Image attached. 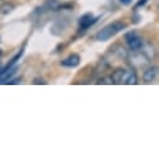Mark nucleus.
Returning a JSON list of instances; mask_svg holds the SVG:
<instances>
[{
    "label": "nucleus",
    "mask_w": 159,
    "mask_h": 159,
    "mask_svg": "<svg viewBox=\"0 0 159 159\" xmlns=\"http://www.w3.org/2000/svg\"><path fill=\"white\" fill-rule=\"evenodd\" d=\"M79 63H80V57L78 54H71L61 61V65L65 68H75L79 65Z\"/></svg>",
    "instance_id": "6"
},
{
    "label": "nucleus",
    "mask_w": 159,
    "mask_h": 159,
    "mask_svg": "<svg viewBox=\"0 0 159 159\" xmlns=\"http://www.w3.org/2000/svg\"><path fill=\"white\" fill-rule=\"evenodd\" d=\"M157 75H158V66H150L143 73V80L145 83H152L155 80Z\"/></svg>",
    "instance_id": "5"
},
{
    "label": "nucleus",
    "mask_w": 159,
    "mask_h": 159,
    "mask_svg": "<svg viewBox=\"0 0 159 159\" xmlns=\"http://www.w3.org/2000/svg\"><path fill=\"white\" fill-rule=\"evenodd\" d=\"M125 26L127 25L123 21H119V20L113 21V23L105 25L100 31H98L95 38H97V40H99V42H107V40H109L110 38H113L114 35H116L119 31L124 30Z\"/></svg>",
    "instance_id": "2"
},
{
    "label": "nucleus",
    "mask_w": 159,
    "mask_h": 159,
    "mask_svg": "<svg viewBox=\"0 0 159 159\" xmlns=\"http://www.w3.org/2000/svg\"><path fill=\"white\" fill-rule=\"evenodd\" d=\"M98 20V18H94V15L92 13H87L84 15H82L79 18L78 23H79V30L80 31H85L88 30L90 26H93L95 24V21Z\"/></svg>",
    "instance_id": "4"
},
{
    "label": "nucleus",
    "mask_w": 159,
    "mask_h": 159,
    "mask_svg": "<svg viewBox=\"0 0 159 159\" xmlns=\"http://www.w3.org/2000/svg\"><path fill=\"white\" fill-rule=\"evenodd\" d=\"M111 83L114 84H137V74L134 69H124V68H116L111 75Z\"/></svg>",
    "instance_id": "1"
},
{
    "label": "nucleus",
    "mask_w": 159,
    "mask_h": 159,
    "mask_svg": "<svg viewBox=\"0 0 159 159\" xmlns=\"http://www.w3.org/2000/svg\"><path fill=\"white\" fill-rule=\"evenodd\" d=\"M119 2H120L122 4H124V5H129L133 2V0H119Z\"/></svg>",
    "instance_id": "8"
},
{
    "label": "nucleus",
    "mask_w": 159,
    "mask_h": 159,
    "mask_svg": "<svg viewBox=\"0 0 159 159\" xmlns=\"http://www.w3.org/2000/svg\"><path fill=\"white\" fill-rule=\"evenodd\" d=\"M2 54H3V52H2V50H0V55H2Z\"/></svg>",
    "instance_id": "11"
},
{
    "label": "nucleus",
    "mask_w": 159,
    "mask_h": 159,
    "mask_svg": "<svg viewBox=\"0 0 159 159\" xmlns=\"http://www.w3.org/2000/svg\"><path fill=\"white\" fill-rule=\"evenodd\" d=\"M125 42H127L129 49L133 52H139L143 48V39L134 30L125 34Z\"/></svg>",
    "instance_id": "3"
},
{
    "label": "nucleus",
    "mask_w": 159,
    "mask_h": 159,
    "mask_svg": "<svg viewBox=\"0 0 159 159\" xmlns=\"http://www.w3.org/2000/svg\"><path fill=\"white\" fill-rule=\"evenodd\" d=\"M0 69H2V68H0Z\"/></svg>",
    "instance_id": "12"
},
{
    "label": "nucleus",
    "mask_w": 159,
    "mask_h": 159,
    "mask_svg": "<svg viewBox=\"0 0 159 159\" xmlns=\"http://www.w3.org/2000/svg\"><path fill=\"white\" fill-rule=\"evenodd\" d=\"M148 2V0H139V3L137 4V7H140V5H144L145 3Z\"/></svg>",
    "instance_id": "10"
},
{
    "label": "nucleus",
    "mask_w": 159,
    "mask_h": 159,
    "mask_svg": "<svg viewBox=\"0 0 159 159\" xmlns=\"http://www.w3.org/2000/svg\"><path fill=\"white\" fill-rule=\"evenodd\" d=\"M34 83H35V84H45V82L43 80V79H42V80H40V79H35Z\"/></svg>",
    "instance_id": "9"
},
{
    "label": "nucleus",
    "mask_w": 159,
    "mask_h": 159,
    "mask_svg": "<svg viewBox=\"0 0 159 159\" xmlns=\"http://www.w3.org/2000/svg\"><path fill=\"white\" fill-rule=\"evenodd\" d=\"M13 9H14V5L10 4V3H7V2H4L2 5H0V13H2V14H8Z\"/></svg>",
    "instance_id": "7"
}]
</instances>
